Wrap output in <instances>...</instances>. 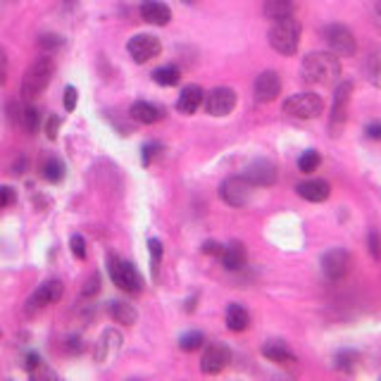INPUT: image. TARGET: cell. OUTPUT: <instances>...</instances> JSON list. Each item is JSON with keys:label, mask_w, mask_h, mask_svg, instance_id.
I'll return each mask as SVG.
<instances>
[{"label": "cell", "mask_w": 381, "mask_h": 381, "mask_svg": "<svg viewBox=\"0 0 381 381\" xmlns=\"http://www.w3.org/2000/svg\"><path fill=\"white\" fill-rule=\"evenodd\" d=\"M341 76V62L334 52H310L300 62V79L312 86H329Z\"/></svg>", "instance_id": "6da1fadb"}, {"label": "cell", "mask_w": 381, "mask_h": 381, "mask_svg": "<svg viewBox=\"0 0 381 381\" xmlns=\"http://www.w3.org/2000/svg\"><path fill=\"white\" fill-rule=\"evenodd\" d=\"M52 74H55V62L48 52L38 55L34 62L29 64V69L24 72L22 76V98L24 101H36L38 96L48 89V84L52 81Z\"/></svg>", "instance_id": "7a4b0ae2"}, {"label": "cell", "mask_w": 381, "mask_h": 381, "mask_svg": "<svg viewBox=\"0 0 381 381\" xmlns=\"http://www.w3.org/2000/svg\"><path fill=\"white\" fill-rule=\"evenodd\" d=\"M267 36H269V45L277 52H281V55H293L300 45V22L295 17L272 22V29H269Z\"/></svg>", "instance_id": "3957f363"}, {"label": "cell", "mask_w": 381, "mask_h": 381, "mask_svg": "<svg viewBox=\"0 0 381 381\" xmlns=\"http://www.w3.org/2000/svg\"><path fill=\"white\" fill-rule=\"evenodd\" d=\"M108 269H110V279H113V284L117 288H122L124 293L139 295L143 291V277L139 274V269L131 265V262L110 255V258H108Z\"/></svg>", "instance_id": "277c9868"}, {"label": "cell", "mask_w": 381, "mask_h": 381, "mask_svg": "<svg viewBox=\"0 0 381 381\" xmlns=\"http://www.w3.org/2000/svg\"><path fill=\"white\" fill-rule=\"evenodd\" d=\"M284 113L288 117H295V120H314L324 113V101L317 96V93H295L291 98L284 101Z\"/></svg>", "instance_id": "5b68a950"}, {"label": "cell", "mask_w": 381, "mask_h": 381, "mask_svg": "<svg viewBox=\"0 0 381 381\" xmlns=\"http://www.w3.org/2000/svg\"><path fill=\"white\" fill-rule=\"evenodd\" d=\"M351 96H353V81H341L336 86V91H334V103H331V113H329L331 136H339L341 131H343V127H346Z\"/></svg>", "instance_id": "8992f818"}, {"label": "cell", "mask_w": 381, "mask_h": 381, "mask_svg": "<svg viewBox=\"0 0 381 381\" xmlns=\"http://www.w3.org/2000/svg\"><path fill=\"white\" fill-rule=\"evenodd\" d=\"M326 45L331 48L334 55L339 57H353L358 52V41L353 36V31L343 24H329L324 29Z\"/></svg>", "instance_id": "52a82bcc"}, {"label": "cell", "mask_w": 381, "mask_h": 381, "mask_svg": "<svg viewBox=\"0 0 381 381\" xmlns=\"http://www.w3.org/2000/svg\"><path fill=\"white\" fill-rule=\"evenodd\" d=\"M253 188L243 176H229V179L222 181L220 186V198L227 203L229 207H246L251 203Z\"/></svg>", "instance_id": "ba28073f"}, {"label": "cell", "mask_w": 381, "mask_h": 381, "mask_svg": "<svg viewBox=\"0 0 381 381\" xmlns=\"http://www.w3.org/2000/svg\"><path fill=\"white\" fill-rule=\"evenodd\" d=\"M127 52L131 55V60L134 62H148L153 60V57H157L162 52V43L160 38H155L153 34H136L129 38L127 43Z\"/></svg>", "instance_id": "9c48e42d"}, {"label": "cell", "mask_w": 381, "mask_h": 381, "mask_svg": "<svg viewBox=\"0 0 381 381\" xmlns=\"http://www.w3.org/2000/svg\"><path fill=\"white\" fill-rule=\"evenodd\" d=\"M236 91L229 86H217L205 96V110L212 117H227L236 108Z\"/></svg>", "instance_id": "30bf717a"}, {"label": "cell", "mask_w": 381, "mask_h": 381, "mask_svg": "<svg viewBox=\"0 0 381 381\" xmlns=\"http://www.w3.org/2000/svg\"><path fill=\"white\" fill-rule=\"evenodd\" d=\"M351 265H353V258L343 248H331L329 253L322 255V269H324V274L331 281L343 279L346 274L351 272Z\"/></svg>", "instance_id": "8fae6325"}, {"label": "cell", "mask_w": 381, "mask_h": 381, "mask_svg": "<svg viewBox=\"0 0 381 381\" xmlns=\"http://www.w3.org/2000/svg\"><path fill=\"white\" fill-rule=\"evenodd\" d=\"M232 363V351L224 343H210L205 351H203L200 358V370L203 374H220L224 367Z\"/></svg>", "instance_id": "7c38bea8"}, {"label": "cell", "mask_w": 381, "mask_h": 381, "mask_svg": "<svg viewBox=\"0 0 381 381\" xmlns=\"http://www.w3.org/2000/svg\"><path fill=\"white\" fill-rule=\"evenodd\" d=\"M241 176L251 186H272L277 183V165L272 160H255L243 169Z\"/></svg>", "instance_id": "4fadbf2b"}, {"label": "cell", "mask_w": 381, "mask_h": 381, "mask_svg": "<svg viewBox=\"0 0 381 381\" xmlns=\"http://www.w3.org/2000/svg\"><path fill=\"white\" fill-rule=\"evenodd\" d=\"M281 93V76L274 69H267L255 79V86H253V96L258 103H272L277 101Z\"/></svg>", "instance_id": "5bb4252c"}, {"label": "cell", "mask_w": 381, "mask_h": 381, "mask_svg": "<svg viewBox=\"0 0 381 381\" xmlns=\"http://www.w3.org/2000/svg\"><path fill=\"white\" fill-rule=\"evenodd\" d=\"M62 293H64V284L60 279H50V281H45V284H41L34 291V295H31V300H29V305H34V307H45V305H55L57 300L62 298Z\"/></svg>", "instance_id": "9a60e30c"}, {"label": "cell", "mask_w": 381, "mask_h": 381, "mask_svg": "<svg viewBox=\"0 0 381 381\" xmlns=\"http://www.w3.org/2000/svg\"><path fill=\"white\" fill-rule=\"evenodd\" d=\"M122 334L115 329H105L96 343V363H110L122 348Z\"/></svg>", "instance_id": "2e32d148"}, {"label": "cell", "mask_w": 381, "mask_h": 381, "mask_svg": "<svg viewBox=\"0 0 381 381\" xmlns=\"http://www.w3.org/2000/svg\"><path fill=\"white\" fill-rule=\"evenodd\" d=\"M205 103V91H203L198 84H188V86L181 89L179 98H176V110L181 115H195V110Z\"/></svg>", "instance_id": "e0dca14e"}, {"label": "cell", "mask_w": 381, "mask_h": 381, "mask_svg": "<svg viewBox=\"0 0 381 381\" xmlns=\"http://www.w3.org/2000/svg\"><path fill=\"white\" fill-rule=\"evenodd\" d=\"M295 190H298L300 198L307 200V203H324V200L331 195L329 181H324V179H307V181H300L298 186H295Z\"/></svg>", "instance_id": "ac0fdd59"}, {"label": "cell", "mask_w": 381, "mask_h": 381, "mask_svg": "<svg viewBox=\"0 0 381 381\" xmlns=\"http://www.w3.org/2000/svg\"><path fill=\"white\" fill-rule=\"evenodd\" d=\"M141 17H143V22H148L153 26H167L169 19H172V10H169L162 0H143Z\"/></svg>", "instance_id": "d6986e66"}, {"label": "cell", "mask_w": 381, "mask_h": 381, "mask_svg": "<svg viewBox=\"0 0 381 381\" xmlns=\"http://www.w3.org/2000/svg\"><path fill=\"white\" fill-rule=\"evenodd\" d=\"M10 110L15 115V122L22 127L26 134H36L38 127H41V113H38V108H34V105H10Z\"/></svg>", "instance_id": "ffe728a7"}, {"label": "cell", "mask_w": 381, "mask_h": 381, "mask_svg": "<svg viewBox=\"0 0 381 381\" xmlns=\"http://www.w3.org/2000/svg\"><path fill=\"white\" fill-rule=\"evenodd\" d=\"M222 265L229 272H239V269L246 267L248 262V253H246V246H243L241 241H232L229 246H224V251H222Z\"/></svg>", "instance_id": "44dd1931"}, {"label": "cell", "mask_w": 381, "mask_h": 381, "mask_svg": "<svg viewBox=\"0 0 381 381\" xmlns=\"http://www.w3.org/2000/svg\"><path fill=\"white\" fill-rule=\"evenodd\" d=\"M129 115L141 124H155V122L162 120V115L165 113H162V108H157V105L148 103V101H136L134 105H131Z\"/></svg>", "instance_id": "7402d4cb"}, {"label": "cell", "mask_w": 381, "mask_h": 381, "mask_svg": "<svg viewBox=\"0 0 381 381\" xmlns=\"http://www.w3.org/2000/svg\"><path fill=\"white\" fill-rule=\"evenodd\" d=\"M262 356L277 365H293L295 363V353L286 343H281V341H269V343L262 346Z\"/></svg>", "instance_id": "603a6c76"}, {"label": "cell", "mask_w": 381, "mask_h": 381, "mask_svg": "<svg viewBox=\"0 0 381 381\" xmlns=\"http://www.w3.org/2000/svg\"><path fill=\"white\" fill-rule=\"evenodd\" d=\"M262 12H265L267 19L279 22V19L293 17L295 5H293V0H265V8H262Z\"/></svg>", "instance_id": "cb8c5ba5"}, {"label": "cell", "mask_w": 381, "mask_h": 381, "mask_svg": "<svg viewBox=\"0 0 381 381\" xmlns=\"http://www.w3.org/2000/svg\"><path fill=\"white\" fill-rule=\"evenodd\" d=\"M108 312H110V317H113V322L124 324V326H131L136 322V317H139L134 310V305L124 303V300H113V303L108 305Z\"/></svg>", "instance_id": "d4e9b609"}, {"label": "cell", "mask_w": 381, "mask_h": 381, "mask_svg": "<svg viewBox=\"0 0 381 381\" xmlns=\"http://www.w3.org/2000/svg\"><path fill=\"white\" fill-rule=\"evenodd\" d=\"M248 324H251V314L239 303H232L227 307V326L232 331H246Z\"/></svg>", "instance_id": "484cf974"}, {"label": "cell", "mask_w": 381, "mask_h": 381, "mask_svg": "<svg viewBox=\"0 0 381 381\" xmlns=\"http://www.w3.org/2000/svg\"><path fill=\"white\" fill-rule=\"evenodd\" d=\"M41 174L45 181L50 183H60L64 179V165L62 160H57V157H45V162L41 165Z\"/></svg>", "instance_id": "4316f807"}, {"label": "cell", "mask_w": 381, "mask_h": 381, "mask_svg": "<svg viewBox=\"0 0 381 381\" xmlns=\"http://www.w3.org/2000/svg\"><path fill=\"white\" fill-rule=\"evenodd\" d=\"M153 79L160 86H176V84L181 81V69L176 67V64H165V67L153 72Z\"/></svg>", "instance_id": "83f0119b"}, {"label": "cell", "mask_w": 381, "mask_h": 381, "mask_svg": "<svg viewBox=\"0 0 381 381\" xmlns=\"http://www.w3.org/2000/svg\"><path fill=\"white\" fill-rule=\"evenodd\" d=\"M203 343H205V336H203V331H188V334H183V336L179 339V348H181L183 353L198 351V348H203Z\"/></svg>", "instance_id": "f1b7e54d"}, {"label": "cell", "mask_w": 381, "mask_h": 381, "mask_svg": "<svg viewBox=\"0 0 381 381\" xmlns=\"http://www.w3.org/2000/svg\"><path fill=\"white\" fill-rule=\"evenodd\" d=\"M319 162H322V157H319L317 150H305V153L298 157V169L305 174H310L319 167Z\"/></svg>", "instance_id": "f546056e"}, {"label": "cell", "mask_w": 381, "mask_h": 381, "mask_svg": "<svg viewBox=\"0 0 381 381\" xmlns=\"http://www.w3.org/2000/svg\"><path fill=\"white\" fill-rule=\"evenodd\" d=\"M148 248H150V269H153V277L157 279V269H160L162 262V243L157 239H150Z\"/></svg>", "instance_id": "4dcf8cb0"}, {"label": "cell", "mask_w": 381, "mask_h": 381, "mask_svg": "<svg viewBox=\"0 0 381 381\" xmlns=\"http://www.w3.org/2000/svg\"><path fill=\"white\" fill-rule=\"evenodd\" d=\"M62 36H57V34H43L41 38H38V45H41V50L43 52H55L57 48H62Z\"/></svg>", "instance_id": "1f68e13d"}, {"label": "cell", "mask_w": 381, "mask_h": 381, "mask_svg": "<svg viewBox=\"0 0 381 381\" xmlns=\"http://www.w3.org/2000/svg\"><path fill=\"white\" fill-rule=\"evenodd\" d=\"M69 248H72V255H74L76 260L86 258V241H84L79 234H74V236L69 239Z\"/></svg>", "instance_id": "d6a6232c"}, {"label": "cell", "mask_w": 381, "mask_h": 381, "mask_svg": "<svg viewBox=\"0 0 381 381\" xmlns=\"http://www.w3.org/2000/svg\"><path fill=\"white\" fill-rule=\"evenodd\" d=\"M358 363V356L356 353H351V351H343V353H339L336 356V367L339 370H353Z\"/></svg>", "instance_id": "836d02e7"}, {"label": "cell", "mask_w": 381, "mask_h": 381, "mask_svg": "<svg viewBox=\"0 0 381 381\" xmlns=\"http://www.w3.org/2000/svg\"><path fill=\"white\" fill-rule=\"evenodd\" d=\"M101 291V274H91V279L86 281V286L81 288V295L84 298H93V295Z\"/></svg>", "instance_id": "e575fe53"}, {"label": "cell", "mask_w": 381, "mask_h": 381, "mask_svg": "<svg viewBox=\"0 0 381 381\" xmlns=\"http://www.w3.org/2000/svg\"><path fill=\"white\" fill-rule=\"evenodd\" d=\"M370 253H372V258L381 262V234L377 232V229H372L370 232Z\"/></svg>", "instance_id": "d590c367"}, {"label": "cell", "mask_w": 381, "mask_h": 381, "mask_svg": "<svg viewBox=\"0 0 381 381\" xmlns=\"http://www.w3.org/2000/svg\"><path fill=\"white\" fill-rule=\"evenodd\" d=\"M60 124L62 120L57 115H50L48 117V122H45V136H48L50 141H55L57 139V131H60Z\"/></svg>", "instance_id": "8d00e7d4"}, {"label": "cell", "mask_w": 381, "mask_h": 381, "mask_svg": "<svg viewBox=\"0 0 381 381\" xmlns=\"http://www.w3.org/2000/svg\"><path fill=\"white\" fill-rule=\"evenodd\" d=\"M76 98H79V93L74 86L64 89V110H67V113H74L76 110Z\"/></svg>", "instance_id": "74e56055"}, {"label": "cell", "mask_w": 381, "mask_h": 381, "mask_svg": "<svg viewBox=\"0 0 381 381\" xmlns=\"http://www.w3.org/2000/svg\"><path fill=\"white\" fill-rule=\"evenodd\" d=\"M15 188H10V186H0V207H8L15 203Z\"/></svg>", "instance_id": "f35d334b"}, {"label": "cell", "mask_w": 381, "mask_h": 381, "mask_svg": "<svg viewBox=\"0 0 381 381\" xmlns=\"http://www.w3.org/2000/svg\"><path fill=\"white\" fill-rule=\"evenodd\" d=\"M67 351L72 353V356H79V353L84 351V341H81V336H69V339H67Z\"/></svg>", "instance_id": "ab89813d"}, {"label": "cell", "mask_w": 381, "mask_h": 381, "mask_svg": "<svg viewBox=\"0 0 381 381\" xmlns=\"http://www.w3.org/2000/svg\"><path fill=\"white\" fill-rule=\"evenodd\" d=\"M222 251H224V246L217 241H205L203 243V253L205 255H222Z\"/></svg>", "instance_id": "60d3db41"}, {"label": "cell", "mask_w": 381, "mask_h": 381, "mask_svg": "<svg viewBox=\"0 0 381 381\" xmlns=\"http://www.w3.org/2000/svg\"><path fill=\"white\" fill-rule=\"evenodd\" d=\"M5 79H8V52L0 45V84H5Z\"/></svg>", "instance_id": "b9f144b4"}, {"label": "cell", "mask_w": 381, "mask_h": 381, "mask_svg": "<svg viewBox=\"0 0 381 381\" xmlns=\"http://www.w3.org/2000/svg\"><path fill=\"white\" fill-rule=\"evenodd\" d=\"M365 134L370 136V139H374V141H381V122L370 124V127L365 129Z\"/></svg>", "instance_id": "7bdbcfd3"}, {"label": "cell", "mask_w": 381, "mask_h": 381, "mask_svg": "<svg viewBox=\"0 0 381 381\" xmlns=\"http://www.w3.org/2000/svg\"><path fill=\"white\" fill-rule=\"evenodd\" d=\"M38 365H41V358H38L36 353H29V356H26V370L34 372Z\"/></svg>", "instance_id": "ee69618b"}, {"label": "cell", "mask_w": 381, "mask_h": 381, "mask_svg": "<svg viewBox=\"0 0 381 381\" xmlns=\"http://www.w3.org/2000/svg\"><path fill=\"white\" fill-rule=\"evenodd\" d=\"M153 150H157L155 143H146V146H143V165H148V162H150V155H153Z\"/></svg>", "instance_id": "f6af8a7d"}, {"label": "cell", "mask_w": 381, "mask_h": 381, "mask_svg": "<svg viewBox=\"0 0 381 381\" xmlns=\"http://www.w3.org/2000/svg\"><path fill=\"white\" fill-rule=\"evenodd\" d=\"M374 17H377V26L381 29V0L377 3V8H374Z\"/></svg>", "instance_id": "bcb514c9"}, {"label": "cell", "mask_w": 381, "mask_h": 381, "mask_svg": "<svg viewBox=\"0 0 381 381\" xmlns=\"http://www.w3.org/2000/svg\"><path fill=\"white\" fill-rule=\"evenodd\" d=\"M183 3H193V0H183Z\"/></svg>", "instance_id": "7dc6e473"}]
</instances>
